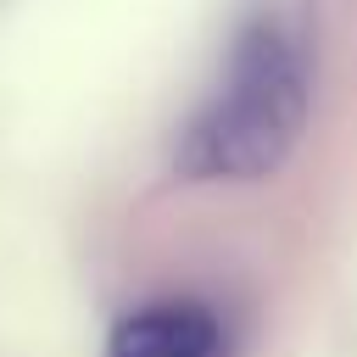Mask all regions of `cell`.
Wrapping results in <instances>:
<instances>
[{"instance_id": "cell-1", "label": "cell", "mask_w": 357, "mask_h": 357, "mask_svg": "<svg viewBox=\"0 0 357 357\" xmlns=\"http://www.w3.org/2000/svg\"><path fill=\"white\" fill-rule=\"evenodd\" d=\"M307 128V61L301 45L279 22H251L218 89L195 112L178 145V173L184 178H212V184H245L268 178L301 139Z\"/></svg>"}, {"instance_id": "cell-2", "label": "cell", "mask_w": 357, "mask_h": 357, "mask_svg": "<svg viewBox=\"0 0 357 357\" xmlns=\"http://www.w3.org/2000/svg\"><path fill=\"white\" fill-rule=\"evenodd\" d=\"M106 357H223V329L201 301H151L112 329Z\"/></svg>"}]
</instances>
